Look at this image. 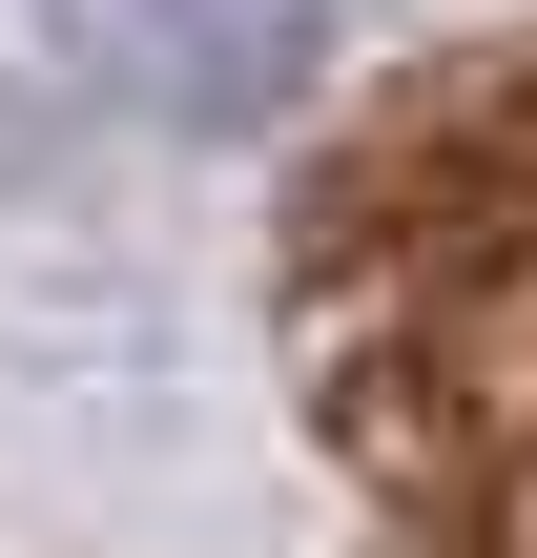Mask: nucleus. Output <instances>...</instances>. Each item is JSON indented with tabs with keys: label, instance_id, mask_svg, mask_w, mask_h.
Returning a JSON list of instances; mask_svg holds the SVG:
<instances>
[{
	"label": "nucleus",
	"instance_id": "obj_1",
	"mask_svg": "<svg viewBox=\"0 0 537 558\" xmlns=\"http://www.w3.org/2000/svg\"><path fill=\"white\" fill-rule=\"evenodd\" d=\"M0 558H537V21L352 104L248 228L207 435L0 476Z\"/></svg>",
	"mask_w": 537,
	"mask_h": 558
},
{
	"label": "nucleus",
	"instance_id": "obj_2",
	"mask_svg": "<svg viewBox=\"0 0 537 558\" xmlns=\"http://www.w3.org/2000/svg\"><path fill=\"white\" fill-rule=\"evenodd\" d=\"M103 41H124V83H166V104H207V83H269V62H310L331 41V0H83Z\"/></svg>",
	"mask_w": 537,
	"mask_h": 558
}]
</instances>
